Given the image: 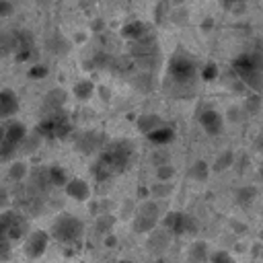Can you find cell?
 Returning a JSON list of instances; mask_svg holds the SVG:
<instances>
[{"mask_svg": "<svg viewBox=\"0 0 263 263\" xmlns=\"http://www.w3.org/2000/svg\"><path fill=\"white\" fill-rule=\"evenodd\" d=\"M134 142L132 140H113V142H107L101 152H99V158L95 160V164L90 166V175L95 181L99 183H105L121 173H125L132 162H134Z\"/></svg>", "mask_w": 263, "mask_h": 263, "instance_id": "6da1fadb", "label": "cell"}, {"mask_svg": "<svg viewBox=\"0 0 263 263\" xmlns=\"http://www.w3.org/2000/svg\"><path fill=\"white\" fill-rule=\"evenodd\" d=\"M232 72L245 86L253 90H261L263 88V41H257L253 49L236 55L232 60Z\"/></svg>", "mask_w": 263, "mask_h": 263, "instance_id": "7a4b0ae2", "label": "cell"}, {"mask_svg": "<svg viewBox=\"0 0 263 263\" xmlns=\"http://www.w3.org/2000/svg\"><path fill=\"white\" fill-rule=\"evenodd\" d=\"M49 236L60 245L78 247L84 236V222L78 216L64 212L53 218V222L49 226Z\"/></svg>", "mask_w": 263, "mask_h": 263, "instance_id": "3957f363", "label": "cell"}, {"mask_svg": "<svg viewBox=\"0 0 263 263\" xmlns=\"http://www.w3.org/2000/svg\"><path fill=\"white\" fill-rule=\"evenodd\" d=\"M197 62L183 53V51H177L171 60H168V66H166V76L168 80L177 86V88H183V90H189V86L195 84V78H197Z\"/></svg>", "mask_w": 263, "mask_h": 263, "instance_id": "277c9868", "label": "cell"}, {"mask_svg": "<svg viewBox=\"0 0 263 263\" xmlns=\"http://www.w3.org/2000/svg\"><path fill=\"white\" fill-rule=\"evenodd\" d=\"M129 55L134 60V64L140 70H154V66H158L160 62V45L154 33H146L144 37L129 41Z\"/></svg>", "mask_w": 263, "mask_h": 263, "instance_id": "5b68a950", "label": "cell"}, {"mask_svg": "<svg viewBox=\"0 0 263 263\" xmlns=\"http://www.w3.org/2000/svg\"><path fill=\"white\" fill-rule=\"evenodd\" d=\"M72 119L64 109H55L49 113H43L41 121L35 127V134L45 140H64L72 134Z\"/></svg>", "mask_w": 263, "mask_h": 263, "instance_id": "8992f818", "label": "cell"}, {"mask_svg": "<svg viewBox=\"0 0 263 263\" xmlns=\"http://www.w3.org/2000/svg\"><path fill=\"white\" fill-rule=\"evenodd\" d=\"M0 230L16 245V242H23V238L29 234L31 226H29V220L23 212L2 208L0 210Z\"/></svg>", "mask_w": 263, "mask_h": 263, "instance_id": "52a82bcc", "label": "cell"}, {"mask_svg": "<svg viewBox=\"0 0 263 263\" xmlns=\"http://www.w3.org/2000/svg\"><path fill=\"white\" fill-rule=\"evenodd\" d=\"M158 222H160V205L156 203V199H148L146 197L140 203V208L134 212L132 230L136 234H148Z\"/></svg>", "mask_w": 263, "mask_h": 263, "instance_id": "ba28073f", "label": "cell"}, {"mask_svg": "<svg viewBox=\"0 0 263 263\" xmlns=\"http://www.w3.org/2000/svg\"><path fill=\"white\" fill-rule=\"evenodd\" d=\"M160 224L173 234V238L189 236V234H195V232H197V220H195L191 214L181 212V210L166 212V214L160 218Z\"/></svg>", "mask_w": 263, "mask_h": 263, "instance_id": "9c48e42d", "label": "cell"}, {"mask_svg": "<svg viewBox=\"0 0 263 263\" xmlns=\"http://www.w3.org/2000/svg\"><path fill=\"white\" fill-rule=\"evenodd\" d=\"M27 127L25 123L16 121V119H6L4 123V138L0 142V160H8L23 144V140L27 138Z\"/></svg>", "mask_w": 263, "mask_h": 263, "instance_id": "30bf717a", "label": "cell"}, {"mask_svg": "<svg viewBox=\"0 0 263 263\" xmlns=\"http://www.w3.org/2000/svg\"><path fill=\"white\" fill-rule=\"evenodd\" d=\"M49 232L45 230H29V234L23 238V253L27 259H41L49 247Z\"/></svg>", "mask_w": 263, "mask_h": 263, "instance_id": "8fae6325", "label": "cell"}, {"mask_svg": "<svg viewBox=\"0 0 263 263\" xmlns=\"http://www.w3.org/2000/svg\"><path fill=\"white\" fill-rule=\"evenodd\" d=\"M107 144V138L101 129H86L76 136V150L82 154H95L101 152V148Z\"/></svg>", "mask_w": 263, "mask_h": 263, "instance_id": "7c38bea8", "label": "cell"}, {"mask_svg": "<svg viewBox=\"0 0 263 263\" xmlns=\"http://www.w3.org/2000/svg\"><path fill=\"white\" fill-rule=\"evenodd\" d=\"M171 242H173V234L160 224H156L150 232H148V240H146V247H148V251L150 253H156V255H160V253H164L168 247H171Z\"/></svg>", "mask_w": 263, "mask_h": 263, "instance_id": "4fadbf2b", "label": "cell"}, {"mask_svg": "<svg viewBox=\"0 0 263 263\" xmlns=\"http://www.w3.org/2000/svg\"><path fill=\"white\" fill-rule=\"evenodd\" d=\"M35 53V37L31 31H14V58L18 62H29Z\"/></svg>", "mask_w": 263, "mask_h": 263, "instance_id": "5bb4252c", "label": "cell"}, {"mask_svg": "<svg viewBox=\"0 0 263 263\" xmlns=\"http://www.w3.org/2000/svg\"><path fill=\"white\" fill-rule=\"evenodd\" d=\"M199 125L208 136H218L222 134V127H224V115L216 109H205L199 113Z\"/></svg>", "mask_w": 263, "mask_h": 263, "instance_id": "9a60e30c", "label": "cell"}, {"mask_svg": "<svg viewBox=\"0 0 263 263\" xmlns=\"http://www.w3.org/2000/svg\"><path fill=\"white\" fill-rule=\"evenodd\" d=\"M21 109L18 95L12 88H0V119H12Z\"/></svg>", "mask_w": 263, "mask_h": 263, "instance_id": "2e32d148", "label": "cell"}, {"mask_svg": "<svg viewBox=\"0 0 263 263\" xmlns=\"http://www.w3.org/2000/svg\"><path fill=\"white\" fill-rule=\"evenodd\" d=\"M64 191H66L68 197H72L76 201H86L90 197V185H88V181H84L80 177L68 179L66 185H64Z\"/></svg>", "mask_w": 263, "mask_h": 263, "instance_id": "e0dca14e", "label": "cell"}, {"mask_svg": "<svg viewBox=\"0 0 263 263\" xmlns=\"http://www.w3.org/2000/svg\"><path fill=\"white\" fill-rule=\"evenodd\" d=\"M66 99H68V95H66L64 88H51V90H47L45 97H43V103H41L43 105V113H49V111H55V109H64Z\"/></svg>", "mask_w": 263, "mask_h": 263, "instance_id": "ac0fdd59", "label": "cell"}, {"mask_svg": "<svg viewBox=\"0 0 263 263\" xmlns=\"http://www.w3.org/2000/svg\"><path fill=\"white\" fill-rule=\"evenodd\" d=\"M146 33H150L148 25L140 18H134V21H127L123 27H121V37L127 39V41H136L140 37H144Z\"/></svg>", "mask_w": 263, "mask_h": 263, "instance_id": "d6986e66", "label": "cell"}, {"mask_svg": "<svg viewBox=\"0 0 263 263\" xmlns=\"http://www.w3.org/2000/svg\"><path fill=\"white\" fill-rule=\"evenodd\" d=\"M146 138H148L152 144H156V146H166L168 142H173L175 129H173L171 125H166V123H160V125H156L154 129H150V132L146 134Z\"/></svg>", "mask_w": 263, "mask_h": 263, "instance_id": "ffe728a7", "label": "cell"}, {"mask_svg": "<svg viewBox=\"0 0 263 263\" xmlns=\"http://www.w3.org/2000/svg\"><path fill=\"white\" fill-rule=\"evenodd\" d=\"M115 222H117V218H115L111 212H99V214H97V222H95L97 234H103V236H105V234L113 232Z\"/></svg>", "mask_w": 263, "mask_h": 263, "instance_id": "44dd1931", "label": "cell"}, {"mask_svg": "<svg viewBox=\"0 0 263 263\" xmlns=\"http://www.w3.org/2000/svg\"><path fill=\"white\" fill-rule=\"evenodd\" d=\"M72 95L78 99V101H88L92 95H95V84L90 80H78L74 86H72Z\"/></svg>", "mask_w": 263, "mask_h": 263, "instance_id": "7402d4cb", "label": "cell"}, {"mask_svg": "<svg viewBox=\"0 0 263 263\" xmlns=\"http://www.w3.org/2000/svg\"><path fill=\"white\" fill-rule=\"evenodd\" d=\"M160 123H164L156 113H144V115H140L138 117V129L146 136L150 129H154L156 125H160Z\"/></svg>", "mask_w": 263, "mask_h": 263, "instance_id": "603a6c76", "label": "cell"}, {"mask_svg": "<svg viewBox=\"0 0 263 263\" xmlns=\"http://www.w3.org/2000/svg\"><path fill=\"white\" fill-rule=\"evenodd\" d=\"M47 175H49V183H51V185H58V187H64L66 181L70 179L68 173H66V168L60 166V164H51V166H47Z\"/></svg>", "mask_w": 263, "mask_h": 263, "instance_id": "cb8c5ba5", "label": "cell"}, {"mask_svg": "<svg viewBox=\"0 0 263 263\" xmlns=\"http://www.w3.org/2000/svg\"><path fill=\"white\" fill-rule=\"evenodd\" d=\"M208 175H210V166H208L205 160H195L191 164V168H189V177L193 181H197V183H203L208 179Z\"/></svg>", "mask_w": 263, "mask_h": 263, "instance_id": "d4e9b609", "label": "cell"}, {"mask_svg": "<svg viewBox=\"0 0 263 263\" xmlns=\"http://www.w3.org/2000/svg\"><path fill=\"white\" fill-rule=\"evenodd\" d=\"M208 257H210V245H208V242L197 240V242L191 245V249H189V259H193V261H208Z\"/></svg>", "mask_w": 263, "mask_h": 263, "instance_id": "484cf974", "label": "cell"}, {"mask_svg": "<svg viewBox=\"0 0 263 263\" xmlns=\"http://www.w3.org/2000/svg\"><path fill=\"white\" fill-rule=\"evenodd\" d=\"M234 158H236V156H234L232 150H224L222 154H218V158L214 160V166H212V168H214L216 173L226 171V168H230V166L234 164Z\"/></svg>", "mask_w": 263, "mask_h": 263, "instance_id": "4316f807", "label": "cell"}, {"mask_svg": "<svg viewBox=\"0 0 263 263\" xmlns=\"http://www.w3.org/2000/svg\"><path fill=\"white\" fill-rule=\"evenodd\" d=\"M27 173H29V166H27L23 160H14V162H10V166H8V179H10V181H25Z\"/></svg>", "mask_w": 263, "mask_h": 263, "instance_id": "83f0119b", "label": "cell"}, {"mask_svg": "<svg viewBox=\"0 0 263 263\" xmlns=\"http://www.w3.org/2000/svg\"><path fill=\"white\" fill-rule=\"evenodd\" d=\"M171 2L168 0H160L156 6H154V21H156V25H162L166 18H168V14H171Z\"/></svg>", "mask_w": 263, "mask_h": 263, "instance_id": "f1b7e54d", "label": "cell"}, {"mask_svg": "<svg viewBox=\"0 0 263 263\" xmlns=\"http://www.w3.org/2000/svg\"><path fill=\"white\" fill-rule=\"evenodd\" d=\"M173 177H175V166L168 160L156 164V181H173Z\"/></svg>", "mask_w": 263, "mask_h": 263, "instance_id": "f546056e", "label": "cell"}, {"mask_svg": "<svg viewBox=\"0 0 263 263\" xmlns=\"http://www.w3.org/2000/svg\"><path fill=\"white\" fill-rule=\"evenodd\" d=\"M171 191H173L171 181H156V183L150 187V197H154V199L166 197V195H171Z\"/></svg>", "mask_w": 263, "mask_h": 263, "instance_id": "4dcf8cb0", "label": "cell"}, {"mask_svg": "<svg viewBox=\"0 0 263 263\" xmlns=\"http://www.w3.org/2000/svg\"><path fill=\"white\" fill-rule=\"evenodd\" d=\"M14 51V31H0V55Z\"/></svg>", "mask_w": 263, "mask_h": 263, "instance_id": "1f68e13d", "label": "cell"}, {"mask_svg": "<svg viewBox=\"0 0 263 263\" xmlns=\"http://www.w3.org/2000/svg\"><path fill=\"white\" fill-rule=\"evenodd\" d=\"M255 197H257V189H255V187H242V189L236 191V201H238L240 205H249V203H253Z\"/></svg>", "mask_w": 263, "mask_h": 263, "instance_id": "d6a6232c", "label": "cell"}, {"mask_svg": "<svg viewBox=\"0 0 263 263\" xmlns=\"http://www.w3.org/2000/svg\"><path fill=\"white\" fill-rule=\"evenodd\" d=\"M12 249H14V242L0 230V261H6L12 257Z\"/></svg>", "mask_w": 263, "mask_h": 263, "instance_id": "836d02e7", "label": "cell"}, {"mask_svg": "<svg viewBox=\"0 0 263 263\" xmlns=\"http://www.w3.org/2000/svg\"><path fill=\"white\" fill-rule=\"evenodd\" d=\"M218 74H220V68H218V64H216V62H208V64L201 68V72H199L201 80H205V82L216 80V78H218Z\"/></svg>", "mask_w": 263, "mask_h": 263, "instance_id": "e575fe53", "label": "cell"}, {"mask_svg": "<svg viewBox=\"0 0 263 263\" xmlns=\"http://www.w3.org/2000/svg\"><path fill=\"white\" fill-rule=\"evenodd\" d=\"M47 74H49V68H47L45 64H35V66H31V68L27 70V76L33 78V80H41V78H45Z\"/></svg>", "mask_w": 263, "mask_h": 263, "instance_id": "d590c367", "label": "cell"}, {"mask_svg": "<svg viewBox=\"0 0 263 263\" xmlns=\"http://www.w3.org/2000/svg\"><path fill=\"white\" fill-rule=\"evenodd\" d=\"M208 261H214V263H222V261H228V263H232V261H234V257H232L228 251L220 249V251H212V253H210V257H208Z\"/></svg>", "mask_w": 263, "mask_h": 263, "instance_id": "8d00e7d4", "label": "cell"}, {"mask_svg": "<svg viewBox=\"0 0 263 263\" xmlns=\"http://www.w3.org/2000/svg\"><path fill=\"white\" fill-rule=\"evenodd\" d=\"M228 10H232V12H240V10H245V6H247V2L249 0H220Z\"/></svg>", "mask_w": 263, "mask_h": 263, "instance_id": "74e56055", "label": "cell"}, {"mask_svg": "<svg viewBox=\"0 0 263 263\" xmlns=\"http://www.w3.org/2000/svg\"><path fill=\"white\" fill-rule=\"evenodd\" d=\"M12 12V4L8 0H0V16H8Z\"/></svg>", "mask_w": 263, "mask_h": 263, "instance_id": "f35d334b", "label": "cell"}, {"mask_svg": "<svg viewBox=\"0 0 263 263\" xmlns=\"http://www.w3.org/2000/svg\"><path fill=\"white\" fill-rule=\"evenodd\" d=\"M103 25H105V23H103L101 18H97V21H95V23L90 25V31H95V33H99V31L103 29Z\"/></svg>", "mask_w": 263, "mask_h": 263, "instance_id": "ab89813d", "label": "cell"}, {"mask_svg": "<svg viewBox=\"0 0 263 263\" xmlns=\"http://www.w3.org/2000/svg\"><path fill=\"white\" fill-rule=\"evenodd\" d=\"M228 113H230V117H228V119H230V121H236V119H238V115H240V113H238V109H236V107H232V109H230V111H228Z\"/></svg>", "mask_w": 263, "mask_h": 263, "instance_id": "60d3db41", "label": "cell"}, {"mask_svg": "<svg viewBox=\"0 0 263 263\" xmlns=\"http://www.w3.org/2000/svg\"><path fill=\"white\" fill-rule=\"evenodd\" d=\"M212 27H214V21H212V18H205V21L201 23V29H203V31H205V29H212Z\"/></svg>", "mask_w": 263, "mask_h": 263, "instance_id": "b9f144b4", "label": "cell"}, {"mask_svg": "<svg viewBox=\"0 0 263 263\" xmlns=\"http://www.w3.org/2000/svg\"><path fill=\"white\" fill-rule=\"evenodd\" d=\"M2 208H6V193L0 189V210H2Z\"/></svg>", "mask_w": 263, "mask_h": 263, "instance_id": "7bdbcfd3", "label": "cell"}, {"mask_svg": "<svg viewBox=\"0 0 263 263\" xmlns=\"http://www.w3.org/2000/svg\"><path fill=\"white\" fill-rule=\"evenodd\" d=\"M101 95H103V101H107V99H109V90H105V88H101Z\"/></svg>", "mask_w": 263, "mask_h": 263, "instance_id": "ee69618b", "label": "cell"}, {"mask_svg": "<svg viewBox=\"0 0 263 263\" xmlns=\"http://www.w3.org/2000/svg\"><path fill=\"white\" fill-rule=\"evenodd\" d=\"M2 138H4V123H0V142H2Z\"/></svg>", "mask_w": 263, "mask_h": 263, "instance_id": "f6af8a7d", "label": "cell"}, {"mask_svg": "<svg viewBox=\"0 0 263 263\" xmlns=\"http://www.w3.org/2000/svg\"><path fill=\"white\" fill-rule=\"evenodd\" d=\"M37 2H39V4H47L49 0H37Z\"/></svg>", "mask_w": 263, "mask_h": 263, "instance_id": "bcb514c9", "label": "cell"}]
</instances>
